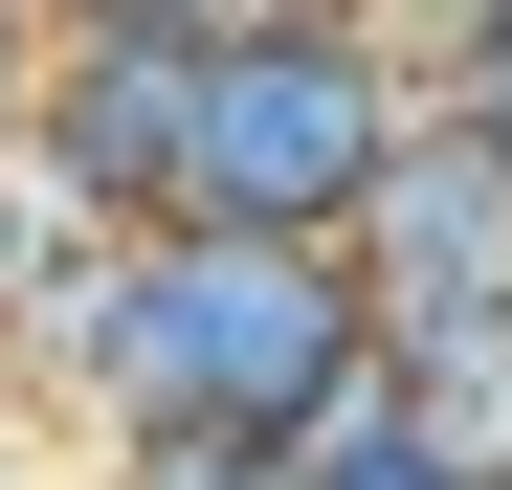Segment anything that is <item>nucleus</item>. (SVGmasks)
Masks as SVG:
<instances>
[{
	"instance_id": "f257e3e1",
	"label": "nucleus",
	"mask_w": 512,
	"mask_h": 490,
	"mask_svg": "<svg viewBox=\"0 0 512 490\" xmlns=\"http://www.w3.org/2000/svg\"><path fill=\"white\" fill-rule=\"evenodd\" d=\"M379 379V290H357V245H245V223H156L112 312H90V379L67 401H112L134 446H312L334 401Z\"/></svg>"
},
{
	"instance_id": "f03ea898",
	"label": "nucleus",
	"mask_w": 512,
	"mask_h": 490,
	"mask_svg": "<svg viewBox=\"0 0 512 490\" xmlns=\"http://www.w3.org/2000/svg\"><path fill=\"white\" fill-rule=\"evenodd\" d=\"M401 134H423L401 23H201V179H179V223L357 245V201H379Z\"/></svg>"
},
{
	"instance_id": "7ed1b4c3",
	"label": "nucleus",
	"mask_w": 512,
	"mask_h": 490,
	"mask_svg": "<svg viewBox=\"0 0 512 490\" xmlns=\"http://www.w3.org/2000/svg\"><path fill=\"white\" fill-rule=\"evenodd\" d=\"M23 179L90 201L112 245H156L179 179H201V23H67L45 45V112H23Z\"/></svg>"
},
{
	"instance_id": "20e7f679",
	"label": "nucleus",
	"mask_w": 512,
	"mask_h": 490,
	"mask_svg": "<svg viewBox=\"0 0 512 490\" xmlns=\"http://www.w3.org/2000/svg\"><path fill=\"white\" fill-rule=\"evenodd\" d=\"M357 290H379V335H423V312H512V134L423 90V134L379 156V201H357Z\"/></svg>"
},
{
	"instance_id": "39448f33",
	"label": "nucleus",
	"mask_w": 512,
	"mask_h": 490,
	"mask_svg": "<svg viewBox=\"0 0 512 490\" xmlns=\"http://www.w3.org/2000/svg\"><path fill=\"white\" fill-rule=\"evenodd\" d=\"M379 379L468 490H512V312H423V335H379Z\"/></svg>"
},
{
	"instance_id": "423d86ee",
	"label": "nucleus",
	"mask_w": 512,
	"mask_h": 490,
	"mask_svg": "<svg viewBox=\"0 0 512 490\" xmlns=\"http://www.w3.org/2000/svg\"><path fill=\"white\" fill-rule=\"evenodd\" d=\"M290 490H468V468H446V446L401 424V379H357V401H334V424L290 446Z\"/></svg>"
},
{
	"instance_id": "0eeeda50",
	"label": "nucleus",
	"mask_w": 512,
	"mask_h": 490,
	"mask_svg": "<svg viewBox=\"0 0 512 490\" xmlns=\"http://www.w3.org/2000/svg\"><path fill=\"white\" fill-rule=\"evenodd\" d=\"M45 45H67V0H0V179H23V112H45Z\"/></svg>"
},
{
	"instance_id": "6e6552de",
	"label": "nucleus",
	"mask_w": 512,
	"mask_h": 490,
	"mask_svg": "<svg viewBox=\"0 0 512 490\" xmlns=\"http://www.w3.org/2000/svg\"><path fill=\"white\" fill-rule=\"evenodd\" d=\"M112 490H290V468H268V446H134Z\"/></svg>"
},
{
	"instance_id": "1a4fd4ad",
	"label": "nucleus",
	"mask_w": 512,
	"mask_h": 490,
	"mask_svg": "<svg viewBox=\"0 0 512 490\" xmlns=\"http://www.w3.org/2000/svg\"><path fill=\"white\" fill-rule=\"evenodd\" d=\"M67 23H223V0H67Z\"/></svg>"
}]
</instances>
